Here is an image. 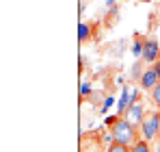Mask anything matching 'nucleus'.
Here are the masks:
<instances>
[{
    "label": "nucleus",
    "mask_w": 160,
    "mask_h": 152,
    "mask_svg": "<svg viewBox=\"0 0 160 152\" xmlns=\"http://www.w3.org/2000/svg\"><path fill=\"white\" fill-rule=\"evenodd\" d=\"M117 11H119V4H117V0H104V15L106 18H117Z\"/></svg>",
    "instance_id": "nucleus-12"
},
{
    "label": "nucleus",
    "mask_w": 160,
    "mask_h": 152,
    "mask_svg": "<svg viewBox=\"0 0 160 152\" xmlns=\"http://www.w3.org/2000/svg\"><path fill=\"white\" fill-rule=\"evenodd\" d=\"M149 100H152V104H154V109H158V111H160V83L149 91Z\"/></svg>",
    "instance_id": "nucleus-14"
},
{
    "label": "nucleus",
    "mask_w": 160,
    "mask_h": 152,
    "mask_svg": "<svg viewBox=\"0 0 160 152\" xmlns=\"http://www.w3.org/2000/svg\"><path fill=\"white\" fill-rule=\"evenodd\" d=\"M104 98H106V96H102V91H93L89 100L93 102V104H95V102H100V104H102V102H104Z\"/></svg>",
    "instance_id": "nucleus-19"
},
{
    "label": "nucleus",
    "mask_w": 160,
    "mask_h": 152,
    "mask_svg": "<svg viewBox=\"0 0 160 152\" xmlns=\"http://www.w3.org/2000/svg\"><path fill=\"white\" fill-rule=\"evenodd\" d=\"M143 44H145V48H143V61L147 65H154L160 59V41L156 37H145Z\"/></svg>",
    "instance_id": "nucleus-4"
},
{
    "label": "nucleus",
    "mask_w": 160,
    "mask_h": 152,
    "mask_svg": "<svg viewBox=\"0 0 160 152\" xmlns=\"http://www.w3.org/2000/svg\"><path fill=\"white\" fill-rule=\"evenodd\" d=\"M130 104H132V85H123L119 91V98H117V113L123 117L126 111L130 109Z\"/></svg>",
    "instance_id": "nucleus-5"
},
{
    "label": "nucleus",
    "mask_w": 160,
    "mask_h": 152,
    "mask_svg": "<svg viewBox=\"0 0 160 152\" xmlns=\"http://www.w3.org/2000/svg\"><path fill=\"white\" fill-rule=\"evenodd\" d=\"M100 139H102V144H104V146H110V144H115V141H112V133H110V130H104Z\"/></svg>",
    "instance_id": "nucleus-18"
},
{
    "label": "nucleus",
    "mask_w": 160,
    "mask_h": 152,
    "mask_svg": "<svg viewBox=\"0 0 160 152\" xmlns=\"http://www.w3.org/2000/svg\"><path fill=\"white\" fill-rule=\"evenodd\" d=\"M110 133H112V141H115V144H121V146H126V148H132L134 144L141 139L138 128H134L126 117H121L115 126L110 128Z\"/></svg>",
    "instance_id": "nucleus-1"
},
{
    "label": "nucleus",
    "mask_w": 160,
    "mask_h": 152,
    "mask_svg": "<svg viewBox=\"0 0 160 152\" xmlns=\"http://www.w3.org/2000/svg\"><path fill=\"white\" fill-rule=\"evenodd\" d=\"M141 2H149V0H141Z\"/></svg>",
    "instance_id": "nucleus-23"
},
{
    "label": "nucleus",
    "mask_w": 160,
    "mask_h": 152,
    "mask_svg": "<svg viewBox=\"0 0 160 152\" xmlns=\"http://www.w3.org/2000/svg\"><path fill=\"white\" fill-rule=\"evenodd\" d=\"M115 85L123 87V85H126V76H117V78H115Z\"/></svg>",
    "instance_id": "nucleus-20"
},
{
    "label": "nucleus",
    "mask_w": 160,
    "mask_h": 152,
    "mask_svg": "<svg viewBox=\"0 0 160 152\" xmlns=\"http://www.w3.org/2000/svg\"><path fill=\"white\" fill-rule=\"evenodd\" d=\"M152 150H154V152H160V141H156V144L152 146Z\"/></svg>",
    "instance_id": "nucleus-22"
},
{
    "label": "nucleus",
    "mask_w": 160,
    "mask_h": 152,
    "mask_svg": "<svg viewBox=\"0 0 160 152\" xmlns=\"http://www.w3.org/2000/svg\"><path fill=\"white\" fill-rule=\"evenodd\" d=\"M104 152H130V148H126V146H121V144H110V146H106Z\"/></svg>",
    "instance_id": "nucleus-17"
},
{
    "label": "nucleus",
    "mask_w": 160,
    "mask_h": 152,
    "mask_svg": "<svg viewBox=\"0 0 160 152\" xmlns=\"http://www.w3.org/2000/svg\"><path fill=\"white\" fill-rule=\"evenodd\" d=\"M91 35H93V26L89 24V22H78V41L80 44H84V41H89L91 39Z\"/></svg>",
    "instance_id": "nucleus-8"
},
{
    "label": "nucleus",
    "mask_w": 160,
    "mask_h": 152,
    "mask_svg": "<svg viewBox=\"0 0 160 152\" xmlns=\"http://www.w3.org/2000/svg\"><path fill=\"white\" fill-rule=\"evenodd\" d=\"M158 83H160V78H158V74H156V70H154L152 65H147V70H145V74H143V78H141L138 87H141L143 91H152Z\"/></svg>",
    "instance_id": "nucleus-6"
},
{
    "label": "nucleus",
    "mask_w": 160,
    "mask_h": 152,
    "mask_svg": "<svg viewBox=\"0 0 160 152\" xmlns=\"http://www.w3.org/2000/svg\"><path fill=\"white\" fill-rule=\"evenodd\" d=\"M130 152H154V150H152V144H147V141L138 139L132 148H130Z\"/></svg>",
    "instance_id": "nucleus-13"
},
{
    "label": "nucleus",
    "mask_w": 160,
    "mask_h": 152,
    "mask_svg": "<svg viewBox=\"0 0 160 152\" xmlns=\"http://www.w3.org/2000/svg\"><path fill=\"white\" fill-rule=\"evenodd\" d=\"M84 152H87V150H84ZM91 152H98V150H91Z\"/></svg>",
    "instance_id": "nucleus-24"
},
{
    "label": "nucleus",
    "mask_w": 160,
    "mask_h": 152,
    "mask_svg": "<svg viewBox=\"0 0 160 152\" xmlns=\"http://www.w3.org/2000/svg\"><path fill=\"white\" fill-rule=\"evenodd\" d=\"M143 48H145V44H143L141 37H136L132 44H130V54L134 57V61H136V59H143Z\"/></svg>",
    "instance_id": "nucleus-9"
},
{
    "label": "nucleus",
    "mask_w": 160,
    "mask_h": 152,
    "mask_svg": "<svg viewBox=\"0 0 160 152\" xmlns=\"http://www.w3.org/2000/svg\"><path fill=\"white\" fill-rule=\"evenodd\" d=\"M158 141H160V135H158Z\"/></svg>",
    "instance_id": "nucleus-25"
},
{
    "label": "nucleus",
    "mask_w": 160,
    "mask_h": 152,
    "mask_svg": "<svg viewBox=\"0 0 160 152\" xmlns=\"http://www.w3.org/2000/svg\"><path fill=\"white\" fill-rule=\"evenodd\" d=\"M147 111H149V109L145 106V102L138 100L136 104H132V106L126 111V115H123V117H126V120H128L134 128H141L143 120H145V115H147Z\"/></svg>",
    "instance_id": "nucleus-3"
},
{
    "label": "nucleus",
    "mask_w": 160,
    "mask_h": 152,
    "mask_svg": "<svg viewBox=\"0 0 160 152\" xmlns=\"http://www.w3.org/2000/svg\"><path fill=\"white\" fill-rule=\"evenodd\" d=\"M93 91H95V89H93V83H91L89 78H84V80L80 83V98H82V100H89Z\"/></svg>",
    "instance_id": "nucleus-10"
},
{
    "label": "nucleus",
    "mask_w": 160,
    "mask_h": 152,
    "mask_svg": "<svg viewBox=\"0 0 160 152\" xmlns=\"http://www.w3.org/2000/svg\"><path fill=\"white\" fill-rule=\"evenodd\" d=\"M119 120H121V115H119V113H115V115H106V117H104V128H108V130H110V128L115 126Z\"/></svg>",
    "instance_id": "nucleus-15"
},
{
    "label": "nucleus",
    "mask_w": 160,
    "mask_h": 152,
    "mask_svg": "<svg viewBox=\"0 0 160 152\" xmlns=\"http://www.w3.org/2000/svg\"><path fill=\"white\" fill-rule=\"evenodd\" d=\"M152 68L156 70V74H158V78H160V59H158V61H156V63H154V65H152Z\"/></svg>",
    "instance_id": "nucleus-21"
},
{
    "label": "nucleus",
    "mask_w": 160,
    "mask_h": 152,
    "mask_svg": "<svg viewBox=\"0 0 160 152\" xmlns=\"http://www.w3.org/2000/svg\"><path fill=\"white\" fill-rule=\"evenodd\" d=\"M138 135L147 144H156L158 141V135H160V111L158 109H149L147 111L143 124L138 128Z\"/></svg>",
    "instance_id": "nucleus-2"
},
{
    "label": "nucleus",
    "mask_w": 160,
    "mask_h": 152,
    "mask_svg": "<svg viewBox=\"0 0 160 152\" xmlns=\"http://www.w3.org/2000/svg\"><path fill=\"white\" fill-rule=\"evenodd\" d=\"M126 48H128V39H119L117 46H115V57H121L126 52Z\"/></svg>",
    "instance_id": "nucleus-16"
},
{
    "label": "nucleus",
    "mask_w": 160,
    "mask_h": 152,
    "mask_svg": "<svg viewBox=\"0 0 160 152\" xmlns=\"http://www.w3.org/2000/svg\"><path fill=\"white\" fill-rule=\"evenodd\" d=\"M110 106H117V96H115V94H108L106 98H104V102L100 104V113H102V115H106Z\"/></svg>",
    "instance_id": "nucleus-11"
},
{
    "label": "nucleus",
    "mask_w": 160,
    "mask_h": 152,
    "mask_svg": "<svg viewBox=\"0 0 160 152\" xmlns=\"http://www.w3.org/2000/svg\"><path fill=\"white\" fill-rule=\"evenodd\" d=\"M145 70H147V63L143 61V59H136L132 63V68H130V72H128V78H130V83H141V78L145 74Z\"/></svg>",
    "instance_id": "nucleus-7"
}]
</instances>
